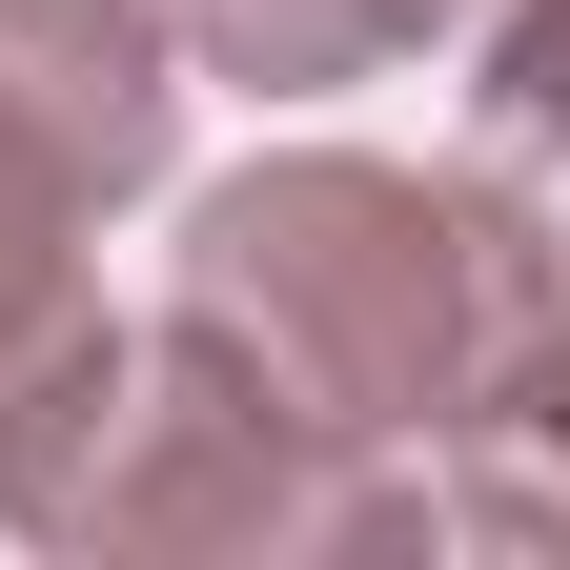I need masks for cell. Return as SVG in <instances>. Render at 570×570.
Instances as JSON below:
<instances>
[{"instance_id": "6da1fadb", "label": "cell", "mask_w": 570, "mask_h": 570, "mask_svg": "<svg viewBox=\"0 0 570 570\" xmlns=\"http://www.w3.org/2000/svg\"><path fill=\"white\" fill-rule=\"evenodd\" d=\"M164 306L204 346L326 428V449L407 469L449 510V469L550 387L570 346V225L530 204V164H367V142H285V164L184 204V285Z\"/></svg>"}, {"instance_id": "7a4b0ae2", "label": "cell", "mask_w": 570, "mask_h": 570, "mask_svg": "<svg viewBox=\"0 0 570 570\" xmlns=\"http://www.w3.org/2000/svg\"><path fill=\"white\" fill-rule=\"evenodd\" d=\"M0 530L41 550H225V570H367V550H449V510H428L407 469L326 449L306 407H285L245 346H204L184 306L102 346L82 428L41 449V489Z\"/></svg>"}, {"instance_id": "3957f363", "label": "cell", "mask_w": 570, "mask_h": 570, "mask_svg": "<svg viewBox=\"0 0 570 570\" xmlns=\"http://www.w3.org/2000/svg\"><path fill=\"white\" fill-rule=\"evenodd\" d=\"M184 164V41L164 0H0V510L102 387V204Z\"/></svg>"}, {"instance_id": "277c9868", "label": "cell", "mask_w": 570, "mask_h": 570, "mask_svg": "<svg viewBox=\"0 0 570 570\" xmlns=\"http://www.w3.org/2000/svg\"><path fill=\"white\" fill-rule=\"evenodd\" d=\"M449 21H489V0H164V41L265 82V102H326V82H367V61L449 41Z\"/></svg>"}, {"instance_id": "5b68a950", "label": "cell", "mask_w": 570, "mask_h": 570, "mask_svg": "<svg viewBox=\"0 0 570 570\" xmlns=\"http://www.w3.org/2000/svg\"><path fill=\"white\" fill-rule=\"evenodd\" d=\"M449 550H570V346H550V387L449 469Z\"/></svg>"}, {"instance_id": "8992f818", "label": "cell", "mask_w": 570, "mask_h": 570, "mask_svg": "<svg viewBox=\"0 0 570 570\" xmlns=\"http://www.w3.org/2000/svg\"><path fill=\"white\" fill-rule=\"evenodd\" d=\"M469 142L489 164H570V0H489V61H469Z\"/></svg>"}]
</instances>
